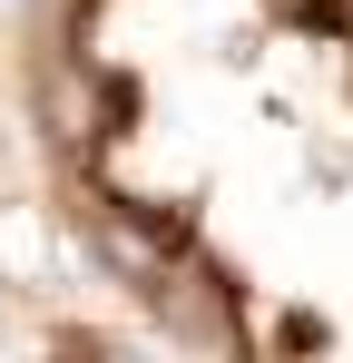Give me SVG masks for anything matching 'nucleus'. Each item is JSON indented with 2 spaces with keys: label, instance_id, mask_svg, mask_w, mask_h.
Instances as JSON below:
<instances>
[{
  "label": "nucleus",
  "instance_id": "nucleus-1",
  "mask_svg": "<svg viewBox=\"0 0 353 363\" xmlns=\"http://www.w3.org/2000/svg\"><path fill=\"white\" fill-rule=\"evenodd\" d=\"M10 108L176 344L353 354V0H20Z\"/></svg>",
  "mask_w": 353,
  "mask_h": 363
}]
</instances>
